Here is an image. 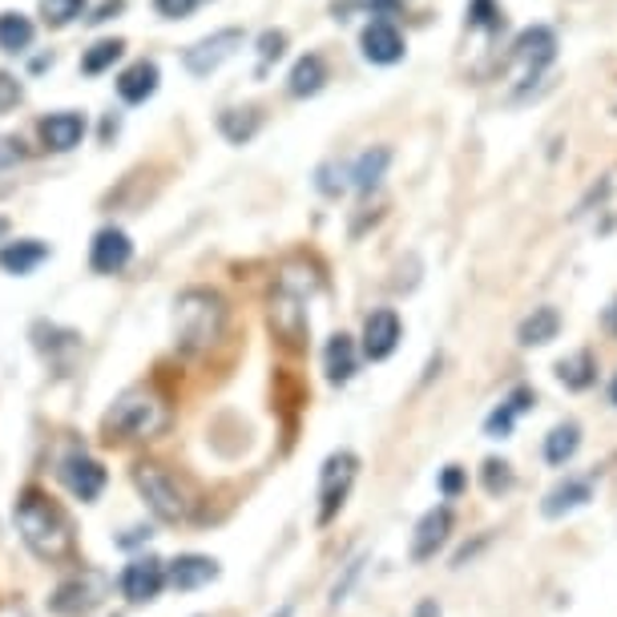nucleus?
<instances>
[{
  "mask_svg": "<svg viewBox=\"0 0 617 617\" xmlns=\"http://www.w3.org/2000/svg\"><path fill=\"white\" fill-rule=\"evenodd\" d=\"M242 28H218V33H211V37L194 40L190 49L182 54V66L190 78H211L214 69L226 66L230 57L242 49Z\"/></svg>",
  "mask_w": 617,
  "mask_h": 617,
  "instance_id": "6e6552de",
  "label": "nucleus"
},
{
  "mask_svg": "<svg viewBox=\"0 0 617 617\" xmlns=\"http://www.w3.org/2000/svg\"><path fill=\"white\" fill-rule=\"evenodd\" d=\"M226 299L211 287H190L174 302V347L182 355L214 352L226 335Z\"/></svg>",
  "mask_w": 617,
  "mask_h": 617,
  "instance_id": "f03ea898",
  "label": "nucleus"
},
{
  "mask_svg": "<svg viewBox=\"0 0 617 617\" xmlns=\"http://www.w3.org/2000/svg\"><path fill=\"white\" fill-rule=\"evenodd\" d=\"M158 66L154 61H133L126 73L118 78V97L126 102V106H142V102H150L154 93H158Z\"/></svg>",
  "mask_w": 617,
  "mask_h": 617,
  "instance_id": "aec40b11",
  "label": "nucleus"
},
{
  "mask_svg": "<svg viewBox=\"0 0 617 617\" xmlns=\"http://www.w3.org/2000/svg\"><path fill=\"white\" fill-rule=\"evenodd\" d=\"M323 81H328V66H323V57L307 54V57L295 61V69H290L287 90H290V97H316V93L323 90Z\"/></svg>",
  "mask_w": 617,
  "mask_h": 617,
  "instance_id": "b1692460",
  "label": "nucleus"
},
{
  "mask_svg": "<svg viewBox=\"0 0 617 617\" xmlns=\"http://www.w3.org/2000/svg\"><path fill=\"white\" fill-rule=\"evenodd\" d=\"M109 590H114L109 573L93 569V565H81L78 573H69V578L54 590V597H49V609H54L57 617H85V614H93L97 605L106 602Z\"/></svg>",
  "mask_w": 617,
  "mask_h": 617,
  "instance_id": "39448f33",
  "label": "nucleus"
},
{
  "mask_svg": "<svg viewBox=\"0 0 617 617\" xmlns=\"http://www.w3.org/2000/svg\"><path fill=\"white\" fill-rule=\"evenodd\" d=\"M557 380H561L569 392H585V388H593V383H597V359H593V352L565 355L561 364H557Z\"/></svg>",
  "mask_w": 617,
  "mask_h": 617,
  "instance_id": "a878e982",
  "label": "nucleus"
},
{
  "mask_svg": "<svg viewBox=\"0 0 617 617\" xmlns=\"http://www.w3.org/2000/svg\"><path fill=\"white\" fill-rule=\"evenodd\" d=\"M355 476H359V456L355 452H331L323 460V468H319V525H331L340 517Z\"/></svg>",
  "mask_w": 617,
  "mask_h": 617,
  "instance_id": "423d86ee",
  "label": "nucleus"
},
{
  "mask_svg": "<svg viewBox=\"0 0 617 617\" xmlns=\"http://www.w3.org/2000/svg\"><path fill=\"white\" fill-rule=\"evenodd\" d=\"M13 521H16V533L25 541V549L37 557V561H66L73 557V521L66 517V509L57 505L49 493H40L37 485L21 488V497L13 505Z\"/></svg>",
  "mask_w": 617,
  "mask_h": 617,
  "instance_id": "f257e3e1",
  "label": "nucleus"
},
{
  "mask_svg": "<svg viewBox=\"0 0 617 617\" xmlns=\"http://www.w3.org/2000/svg\"><path fill=\"white\" fill-rule=\"evenodd\" d=\"M561 335V311L557 307H533V316L521 319L517 328V343L521 347H545Z\"/></svg>",
  "mask_w": 617,
  "mask_h": 617,
  "instance_id": "4be33fe9",
  "label": "nucleus"
},
{
  "mask_svg": "<svg viewBox=\"0 0 617 617\" xmlns=\"http://www.w3.org/2000/svg\"><path fill=\"white\" fill-rule=\"evenodd\" d=\"M517 416H521V412H517V407H512L509 400H500V407H493V412H488L485 436H488V440H509V436H512V424H517Z\"/></svg>",
  "mask_w": 617,
  "mask_h": 617,
  "instance_id": "2f4dec72",
  "label": "nucleus"
},
{
  "mask_svg": "<svg viewBox=\"0 0 617 617\" xmlns=\"http://www.w3.org/2000/svg\"><path fill=\"white\" fill-rule=\"evenodd\" d=\"M118 590H121V597H126L130 605L154 602V597L166 590V561H162V557H154V553L133 557V561L121 569Z\"/></svg>",
  "mask_w": 617,
  "mask_h": 617,
  "instance_id": "1a4fd4ad",
  "label": "nucleus"
},
{
  "mask_svg": "<svg viewBox=\"0 0 617 617\" xmlns=\"http://www.w3.org/2000/svg\"><path fill=\"white\" fill-rule=\"evenodd\" d=\"M448 537H452V509L448 505H436V509H428L416 521V533H412V561H432L436 553L444 549Z\"/></svg>",
  "mask_w": 617,
  "mask_h": 617,
  "instance_id": "ddd939ff",
  "label": "nucleus"
},
{
  "mask_svg": "<svg viewBox=\"0 0 617 617\" xmlns=\"http://www.w3.org/2000/svg\"><path fill=\"white\" fill-rule=\"evenodd\" d=\"M609 400H614V407H617V376H614V383H609Z\"/></svg>",
  "mask_w": 617,
  "mask_h": 617,
  "instance_id": "a18cd8bd",
  "label": "nucleus"
},
{
  "mask_svg": "<svg viewBox=\"0 0 617 617\" xmlns=\"http://www.w3.org/2000/svg\"><path fill=\"white\" fill-rule=\"evenodd\" d=\"M154 533H150V525H138V529H130V537H118V545L121 549H133V545H142V541H150Z\"/></svg>",
  "mask_w": 617,
  "mask_h": 617,
  "instance_id": "ea45409f",
  "label": "nucleus"
},
{
  "mask_svg": "<svg viewBox=\"0 0 617 617\" xmlns=\"http://www.w3.org/2000/svg\"><path fill=\"white\" fill-rule=\"evenodd\" d=\"M37 37V25L25 13H0V49L4 54H25Z\"/></svg>",
  "mask_w": 617,
  "mask_h": 617,
  "instance_id": "cd10ccee",
  "label": "nucleus"
},
{
  "mask_svg": "<svg viewBox=\"0 0 617 617\" xmlns=\"http://www.w3.org/2000/svg\"><path fill=\"white\" fill-rule=\"evenodd\" d=\"M85 4H90V0H40V16H45V25L66 28L73 25L78 16H85Z\"/></svg>",
  "mask_w": 617,
  "mask_h": 617,
  "instance_id": "c756f323",
  "label": "nucleus"
},
{
  "mask_svg": "<svg viewBox=\"0 0 617 617\" xmlns=\"http://www.w3.org/2000/svg\"><path fill=\"white\" fill-rule=\"evenodd\" d=\"M359 49L368 57L371 66H395L400 57H404V37H400V28L392 21H371L364 33H359Z\"/></svg>",
  "mask_w": 617,
  "mask_h": 617,
  "instance_id": "f3484780",
  "label": "nucleus"
},
{
  "mask_svg": "<svg viewBox=\"0 0 617 617\" xmlns=\"http://www.w3.org/2000/svg\"><path fill=\"white\" fill-rule=\"evenodd\" d=\"M202 0H154V9H158V16H166V21H186V16L194 13Z\"/></svg>",
  "mask_w": 617,
  "mask_h": 617,
  "instance_id": "4c0bfd02",
  "label": "nucleus"
},
{
  "mask_svg": "<svg viewBox=\"0 0 617 617\" xmlns=\"http://www.w3.org/2000/svg\"><path fill=\"white\" fill-rule=\"evenodd\" d=\"M130 263H133L130 235H126L121 226H102V230L93 235V247H90L93 275H121Z\"/></svg>",
  "mask_w": 617,
  "mask_h": 617,
  "instance_id": "9b49d317",
  "label": "nucleus"
},
{
  "mask_svg": "<svg viewBox=\"0 0 617 617\" xmlns=\"http://www.w3.org/2000/svg\"><path fill=\"white\" fill-rule=\"evenodd\" d=\"M21 97H25V85H21L13 73H4V69H0V114H4V109H13Z\"/></svg>",
  "mask_w": 617,
  "mask_h": 617,
  "instance_id": "58836bf2",
  "label": "nucleus"
},
{
  "mask_svg": "<svg viewBox=\"0 0 617 617\" xmlns=\"http://www.w3.org/2000/svg\"><path fill=\"white\" fill-rule=\"evenodd\" d=\"M388 162H392V150L388 145H371V150H364L359 158H355V166L347 170V178H352L355 190H376L383 178V170H388Z\"/></svg>",
  "mask_w": 617,
  "mask_h": 617,
  "instance_id": "5701e85b",
  "label": "nucleus"
},
{
  "mask_svg": "<svg viewBox=\"0 0 617 617\" xmlns=\"http://www.w3.org/2000/svg\"><path fill=\"white\" fill-rule=\"evenodd\" d=\"M578 448H581V424L578 420L557 424V428L545 436V460H549L553 468H565L569 460L578 456Z\"/></svg>",
  "mask_w": 617,
  "mask_h": 617,
  "instance_id": "393cba45",
  "label": "nucleus"
},
{
  "mask_svg": "<svg viewBox=\"0 0 617 617\" xmlns=\"http://www.w3.org/2000/svg\"><path fill=\"white\" fill-rule=\"evenodd\" d=\"M263 126V114L254 106H242V109H226L223 118H218V130L230 145H247L254 133Z\"/></svg>",
  "mask_w": 617,
  "mask_h": 617,
  "instance_id": "bb28decb",
  "label": "nucleus"
},
{
  "mask_svg": "<svg viewBox=\"0 0 617 617\" xmlns=\"http://www.w3.org/2000/svg\"><path fill=\"white\" fill-rule=\"evenodd\" d=\"M400 335H404L400 316H395L392 307H380V311H371L368 323H364V343H359V352H364V359L380 364V359H388V355L400 347Z\"/></svg>",
  "mask_w": 617,
  "mask_h": 617,
  "instance_id": "2eb2a0df",
  "label": "nucleus"
},
{
  "mask_svg": "<svg viewBox=\"0 0 617 617\" xmlns=\"http://www.w3.org/2000/svg\"><path fill=\"white\" fill-rule=\"evenodd\" d=\"M468 25H476V28H500L497 0H473V4H468Z\"/></svg>",
  "mask_w": 617,
  "mask_h": 617,
  "instance_id": "72a5a7b5",
  "label": "nucleus"
},
{
  "mask_svg": "<svg viewBox=\"0 0 617 617\" xmlns=\"http://www.w3.org/2000/svg\"><path fill=\"white\" fill-rule=\"evenodd\" d=\"M266 316H271V331H275L287 347H302V343H307V299H302V295H295V290L287 287H275L271 290Z\"/></svg>",
  "mask_w": 617,
  "mask_h": 617,
  "instance_id": "9d476101",
  "label": "nucleus"
},
{
  "mask_svg": "<svg viewBox=\"0 0 617 617\" xmlns=\"http://www.w3.org/2000/svg\"><path fill=\"white\" fill-rule=\"evenodd\" d=\"M605 328H609V331L617 335V299L609 302V311H605Z\"/></svg>",
  "mask_w": 617,
  "mask_h": 617,
  "instance_id": "37998d69",
  "label": "nucleus"
},
{
  "mask_svg": "<svg viewBox=\"0 0 617 617\" xmlns=\"http://www.w3.org/2000/svg\"><path fill=\"white\" fill-rule=\"evenodd\" d=\"M121 54H126V40H118V37L97 40V45H90V49L81 54V73H85V78H102L106 69L118 66Z\"/></svg>",
  "mask_w": 617,
  "mask_h": 617,
  "instance_id": "c85d7f7f",
  "label": "nucleus"
},
{
  "mask_svg": "<svg viewBox=\"0 0 617 617\" xmlns=\"http://www.w3.org/2000/svg\"><path fill=\"white\" fill-rule=\"evenodd\" d=\"M223 578V565L206 557V553H178L170 565H166V585H174L178 593H194L206 590L211 581Z\"/></svg>",
  "mask_w": 617,
  "mask_h": 617,
  "instance_id": "f8f14e48",
  "label": "nucleus"
},
{
  "mask_svg": "<svg viewBox=\"0 0 617 617\" xmlns=\"http://www.w3.org/2000/svg\"><path fill=\"white\" fill-rule=\"evenodd\" d=\"M9 235V218H0V238Z\"/></svg>",
  "mask_w": 617,
  "mask_h": 617,
  "instance_id": "49530a36",
  "label": "nucleus"
},
{
  "mask_svg": "<svg viewBox=\"0 0 617 617\" xmlns=\"http://www.w3.org/2000/svg\"><path fill=\"white\" fill-rule=\"evenodd\" d=\"M57 480L73 493L78 500H85V505H93V500L106 493V480L109 473L102 468V460H93L85 448H69V452H61L57 456Z\"/></svg>",
  "mask_w": 617,
  "mask_h": 617,
  "instance_id": "0eeeda50",
  "label": "nucleus"
},
{
  "mask_svg": "<svg viewBox=\"0 0 617 617\" xmlns=\"http://www.w3.org/2000/svg\"><path fill=\"white\" fill-rule=\"evenodd\" d=\"M512 480H517V476H512L509 460H497V456L485 460V468H480V485H485L488 497H505V493L512 488Z\"/></svg>",
  "mask_w": 617,
  "mask_h": 617,
  "instance_id": "7c9ffc66",
  "label": "nucleus"
},
{
  "mask_svg": "<svg viewBox=\"0 0 617 617\" xmlns=\"http://www.w3.org/2000/svg\"><path fill=\"white\" fill-rule=\"evenodd\" d=\"M355 368H359V347H355L352 335H331L328 347H323V371H328V380L335 383V388H343V383L352 380Z\"/></svg>",
  "mask_w": 617,
  "mask_h": 617,
  "instance_id": "412c9836",
  "label": "nucleus"
},
{
  "mask_svg": "<svg viewBox=\"0 0 617 617\" xmlns=\"http://www.w3.org/2000/svg\"><path fill=\"white\" fill-rule=\"evenodd\" d=\"M106 432L118 440H158L170 428V404L162 400L154 388H126V392L109 404Z\"/></svg>",
  "mask_w": 617,
  "mask_h": 617,
  "instance_id": "7ed1b4c3",
  "label": "nucleus"
},
{
  "mask_svg": "<svg viewBox=\"0 0 617 617\" xmlns=\"http://www.w3.org/2000/svg\"><path fill=\"white\" fill-rule=\"evenodd\" d=\"M271 617H295V605H278V609H275Z\"/></svg>",
  "mask_w": 617,
  "mask_h": 617,
  "instance_id": "c03bdc74",
  "label": "nucleus"
},
{
  "mask_svg": "<svg viewBox=\"0 0 617 617\" xmlns=\"http://www.w3.org/2000/svg\"><path fill=\"white\" fill-rule=\"evenodd\" d=\"M412 617H440V602L436 597H424L420 605H416V614Z\"/></svg>",
  "mask_w": 617,
  "mask_h": 617,
  "instance_id": "79ce46f5",
  "label": "nucleus"
},
{
  "mask_svg": "<svg viewBox=\"0 0 617 617\" xmlns=\"http://www.w3.org/2000/svg\"><path fill=\"white\" fill-rule=\"evenodd\" d=\"M283 49H287V33H283V28H266L263 37H259V57H263V66L278 61Z\"/></svg>",
  "mask_w": 617,
  "mask_h": 617,
  "instance_id": "c9c22d12",
  "label": "nucleus"
},
{
  "mask_svg": "<svg viewBox=\"0 0 617 617\" xmlns=\"http://www.w3.org/2000/svg\"><path fill=\"white\" fill-rule=\"evenodd\" d=\"M436 485H440V497H444V500H456L460 493L468 488V473H464L460 464H448L444 473H440V480H436Z\"/></svg>",
  "mask_w": 617,
  "mask_h": 617,
  "instance_id": "f704fd0d",
  "label": "nucleus"
},
{
  "mask_svg": "<svg viewBox=\"0 0 617 617\" xmlns=\"http://www.w3.org/2000/svg\"><path fill=\"white\" fill-rule=\"evenodd\" d=\"M45 259H49V242H40V238H16V242L0 247V271H9V275H33Z\"/></svg>",
  "mask_w": 617,
  "mask_h": 617,
  "instance_id": "6ab92c4d",
  "label": "nucleus"
},
{
  "mask_svg": "<svg viewBox=\"0 0 617 617\" xmlns=\"http://www.w3.org/2000/svg\"><path fill=\"white\" fill-rule=\"evenodd\" d=\"M81 138H85V114H78V109H57L49 118H40V142L54 154L78 150Z\"/></svg>",
  "mask_w": 617,
  "mask_h": 617,
  "instance_id": "dca6fc26",
  "label": "nucleus"
},
{
  "mask_svg": "<svg viewBox=\"0 0 617 617\" xmlns=\"http://www.w3.org/2000/svg\"><path fill=\"white\" fill-rule=\"evenodd\" d=\"M21 162H25V142L13 133H0V170H13Z\"/></svg>",
  "mask_w": 617,
  "mask_h": 617,
  "instance_id": "e433bc0d",
  "label": "nucleus"
},
{
  "mask_svg": "<svg viewBox=\"0 0 617 617\" xmlns=\"http://www.w3.org/2000/svg\"><path fill=\"white\" fill-rule=\"evenodd\" d=\"M133 485L142 493L145 509L154 512L162 525H182L186 517H190V509H194L190 488L182 485V476L170 473L158 460H138V464H133Z\"/></svg>",
  "mask_w": 617,
  "mask_h": 617,
  "instance_id": "20e7f679",
  "label": "nucleus"
},
{
  "mask_svg": "<svg viewBox=\"0 0 617 617\" xmlns=\"http://www.w3.org/2000/svg\"><path fill=\"white\" fill-rule=\"evenodd\" d=\"M512 57L525 66L529 81H537L545 69L557 61V33H553L549 25H533L525 28L521 37H517V45H512Z\"/></svg>",
  "mask_w": 617,
  "mask_h": 617,
  "instance_id": "4468645a",
  "label": "nucleus"
},
{
  "mask_svg": "<svg viewBox=\"0 0 617 617\" xmlns=\"http://www.w3.org/2000/svg\"><path fill=\"white\" fill-rule=\"evenodd\" d=\"M121 9H126V0H106V4L97 9V16H90V21H93V25H102V21H109V16L121 13Z\"/></svg>",
  "mask_w": 617,
  "mask_h": 617,
  "instance_id": "a19ab883",
  "label": "nucleus"
},
{
  "mask_svg": "<svg viewBox=\"0 0 617 617\" xmlns=\"http://www.w3.org/2000/svg\"><path fill=\"white\" fill-rule=\"evenodd\" d=\"M364 565H368V557H355V561H347V569H343V578L331 585V605H343L347 602V593H352V585L359 581V573H364Z\"/></svg>",
  "mask_w": 617,
  "mask_h": 617,
  "instance_id": "473e14b6",
  "label": "nucleus"
},
{
  "mask_svg": "<svg viewBox=\"0 0 617 617\" xmlns=\"http://www.w3.org/2000/svg\"><path fill=\"white\" fill-rule=\"evenodd\" d=\"M590 500H593L590 480H561L557 488L545 493V500H541V517H545V521H561V517H569V512L585 509Z\"/></svg>",
  "mask_w": 617,
  "mask_h": 617,
  "instance_id": "a211bd4d",
  "label": "nucleus"
}]
</instances>
